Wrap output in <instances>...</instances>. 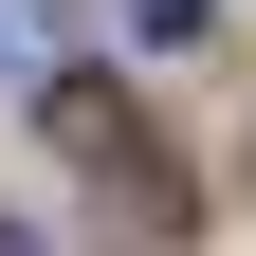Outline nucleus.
I'll use <instances>...</instances> for the list:
<instances>
[{"mask_svg": "<svg viewBox=\"0 0 256 256\" xmlns=\"http://www.w3.org/2000/svg\"><path fill=\"white\" fill-rule=\"evenodd\" d=\"M110 18H128L146 55H165V37H202V0H110Z\"/></svg>", "mask_w": 256, "mask_h": 256, "instance_id": "f257e3e1", "label": "nucleus"}, {"mask_svg": "<svg viewBox=\"0 0 256 256\" xmlns=\"http://www.w3.org/2000/svg\"><path fill=\"white\" fill-rule=\"evenodd\" d=\"M0 74H18V18H0Z\"/></svg>", "mask_w": 256, "mask_h": 256, "instance_id": "f03ea898", "label": "nucleus"}, {"mask_svg": "<svg viewBox=\"0 0 256 256\" xmlns=\"http://www.w3.org/2000/svg\"><path fill=\"white\" fill-rule=\"evenodd\" d=\"M0 256H37V238H18V220H0Z\"/></svg>", "mask_w": 256, "mask_h": 256, "instance_id": "7ed1b4c3", "label": "nucleus"}]
</instances>
